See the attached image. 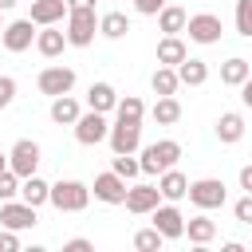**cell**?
Listing matches in <instances>:
<instances>
[{"instance_id":"1","label":"cell","mask_w":252,"mask_h":252,"mask_svg":"<svg viewBox=\"0 0 252 252\" xmlns=\"http://www.w3.org/2000/svg\"><path fill=\"white\" fill-rule=\"evenodd\" d=\"M98 32V16L94 8H71L67 12V43L71 47H91Z\"/></svg>"},{"instance_id":"2","label":"cell","mask_w":252,"mask_h":252,"mask_svg":"<svg viewBox=\"0 0 252 252\" xmlns=\"http://www.w3.org/2000/svg\"><path fill=\"white\" fill-rule=\"evenodd\" d=\"M177 158H181V146H177L173 138H161V142L146 146L138 161H142V173H161V169H173Z\"/></svg>"},{"instance_id":"3","label":"cell","mask_w":252,"mask_h":252,"mask_svg":"<svg viewBox=\"0 0 252 252\" xmlns=\"http://www.w3.org/2000/svg\"><path fill=\"white\" fill-rule=\"evenodd\" d=\"M51 205L59 213H83L91 205V189L83 181H55L51 185Z\"/></svg>"},{"instance_id":"4","label":"cell","mask_w":252,"mask_h":252,"mask_svg":"<svg viewBox=\"0 0 252 252\" xmlns=\"http://www.w3.org/2000/svg\"><path fill=\"white\" fill-rule=\"evenodd\" d=\"M189 201H193L197 209H220V205L228 201V193H224V181H217V177L189 181Z\"/></svg>"},{"instance_id":"5","label":"cell","mask_w":252,"mask_h":252,"mask_svg":"<svg viewBox=\"0 0 252 252\" xmlns=\"http://www.w3.org/2000/svg\"><path fill=\"white\" fill-rule=\"evenodd\" d=\"M35 20L28 16V20H12V24H4V32H0V39H4V47L12 51V55H20V51H28L32 43H35Z\"/></svg>"},{"instance_id":"6","label":"cell","mask_w":252,"mask_h":252,"mask_svg":"<svg viewBox=\"0 0 252 252\" xmlns=\"http://www.w3.org/2000/svg\"><path fill=\"white\" fill-rule=\"evenodd\" d=\"M35 83H39V91H43V94L59 98V94H71V87H75V71H71V67H63V63H59V67H43Z\"/></svg>"},{"instance_id":"7","label":"cell","mask_w":252,"mask_h":252,"mask_svg":"<svg viewBox=\"0 0 252 252\" xmlns=\"http://www.w3.org/2000/svg\"><path fill=\"white\" fill-rule=\"evenodd\" d=\"M75 138H79L83 146H98L102 138H110V126H106L102 110H87V114H79V122H75Z\"/></svg>"},{"instance_id":"8","label":"cell","mask_w":252,"mask_h":252,"mask_svg":"<svg viewBox=\"0 0 252 252\" xmlns=\"http://www.w3.org/2000/svg\"><path fill=\"white\" fill-rule=\"evenodd\" d=\"M185 32H189L193 43H217L224 28H220V16H213V12H197V16H189Z\"/></svg>"},{"instance_id":"9","label":"cell","mask_w":252,"mask_h":252,"mask_svg":"<svg viewBox=\"0 0 252 252\" xmlns=\"http://www.w3.org/2000/svg\"><path fill=\"white\" fill-rule=\"evenodd\" d=\"M138 146H142V122L118 118V122L110 126V150H114V154H134Z\"/></svg>"},{"instance_id":"10","label":"cell","mask_w":252,"mask_h":252,"mask_svg":"<svg viewBox=\"0 0 252 252\" xmlns=\"http://www.w3.org/2000/svg\"><path fill=\"white\" fill-rule=\"evenodd\" d=\"M35 165H39V146L28 142V138H20V142L8 150V169H16L20 177H32Z\"/></svg>"},{"instance_id":"11","label":"cell","mask_w":252,"mask_h":252,"mask_svg":"<svg viewBox=\"0 0 252 252\" xmlns=\"http://www.w3.org/2000/svg\"><path fill=\"white\" fill-rule=\"evenodd\" d=\"M126 177H118L114 169L110 173H98L94 177V197L102 201V205H126Z\"/></svg>"},{"instance_id":"12","label":"cell","mask_w":252,"mask_h":252,"mask_svg":"<svg viewBox=\"0 0 252 252\" xmlns=\"http://www.w3.org/2000/svg\"><path fill=\"white\" fill-rule=\"evenodd\" d=\"M0 224L4 228H32L35 224V205H28V201H4L0 205Z\"/></svg>"},{"instance_id":"13","label":"cell","mask_w":252,"mask_h":252,"mask_svg":"<svg viewBox=\"0 0 252 252\" xmlns=\"http://www.w3.org/2000/svg\"><path fill=\"white\" fill-rule=\"evenodd\" d=\"M158 205H161V189L158 185H130L126 189V209L130 213L142 217V213H154Z\"/></svg>"},{"instance_id":"14","label":"cell","mask_w":252,"mask_h":252,"mask_svg":"<svg viewBox=\"0 0 252 252\" xmlns=\"http://www.w3.org/2000/svg\"><path fill=\"white\" fill-rule=\"evenodd\" d=\"M150 217H154V228H158L165 240H177V236H185V217H181L173 205H158Z\"/></svg>"},{"instance_id":"15","label":"cell","mask_w":252,"mask_h":252,"mask_svg":"<svg viewBox=\"0 0 252 252\" xmlns=\"http://www.w3.org/2000/svg\"><path fill=\"white\" fill-rule=\"evenodd\" d=\"M158 189H161V201H181V197H189V177L181 169H161Z\"/></svg>"},{"instance_id":"16","label":"cell","mask_w":252,"mask_h":252,"mask_svg":"<svg viewBox=\"0 0 252 252\" xmlns=\"http://www.w3.org/2000/svg\"><path fill=\"white\" fill-rule=\"evenodd\" d=\"M67 12H71V4H67V0H32V20H35L39 28L59 24Z\"/></svg>"},{"instance_id":"17","label":"cell","mask_w":252,"mask_h":252,"mask_svg":"<svg viewBox=\"0 0 252 252\" xmlns=\"http://www.w3.org/2000/svg\"><path fill=\"white\" fill-rule=\"evenodd\" d=\"M63 47H67V32H59L55 24H47V28L35 35V51H39L43 59H55V55H63Z\"/></svg>"},{"instance_id":"18","label":"cell","mask_w":252,"mask_h":252,"mask_svg":"<svg viewBox=\"0 0 252 252\" xmlns=\"http://www.w3.org/2000/svg\"><path fill=\"white\" fill-rule=\"evenodd\" d=\"M185 24H189V12H185V8H177V4H165V8L158 12V28H161L165 35L185 32Z\"/></svg>"},{"instance_id":"19","label":"cell","mask_w":252,"mask_h":252,"mask_svg":"<svg viewBox=\"0 0 252 252\" xmlns=\"http://www.w3.org/2000/svg\"><path fill=\"white\" fill-rule=\"evenodd\" d=\"M177 79H181L185 87H201V83L209 79V63H205V59H189V55H185V59L177 63Z\"/></svg>"},{"instance_id":"20","label":"cell","mask_w":252,"mask_h":252,"mask_svg":"<svg viewBox=\"0 0 252 252\" xmlns=\"http://www.w3.org/2000/svg\"><path fill=\"white\" fill-rule=\"evenodd\" d=\"M248 75H252V63L240 59V55H232V59L220 63V83H224V87H240Z\"/></svg>"},{"instance_id":"21","label":"cell","mask_w":252,"mask_h":252,"mask_svg":"<svg viewBox=\"0 0 252 252\" xmlns=\"http://www.w3.org/2000/svg\"><path fill=\"white\" fill-rule=\"evenodd\" d=\"M87 106L91 110H114L118 106V94H114V87L110 83H91V91H87Z\"/></svg>"},{"instance_id":"22","label":"cell","mask_w":252,"mask_h":252,"mask_svg":"<svg viewBox=\"0 0 252 252\" xmlns=\"http://www.w3.org/2000/svg\"><path fill=\"white\" fill-rule=\"evenodd\" d=\"M79 102L71 98V94H59V98H51V122H59V126H75L79 122Z\"/></svg>"},{"instance_id":"23","label":"cell","mask_w":252,"mask_h":252,"mask_svg":"<svg viewBox=\"0 0 252 252\" xmlns=\"http://www.w3.org/2000/svg\"><path fill=\"white\" fill-rule=\"evenodd\" d=\"M150 114H154V122H158V126H173V122L181 118V102H177L173 94H158V102H154V110H150Z\"/></svg>"},{"instance_id":"24","label":"cell","mask_w":252,"mask_h":252,"mask_svg":"<svg viewBox=\"0 0 252 252\" xmlns=\"http://www.w3.org/2000/svg\"><path fill=\"white\" fill-rule=\"evenodd\" d=\"M20 197H24L28 205H35V209H39L43 201H51V185H47V181H39V177L32 173V177H24V181H20Z\"/></svg>"},{"instance_id":"25","label":"cell","mask_w":252,"mask_h":252,"mask_svg":"<svg viewBox=\"0 0 252 252\" xmlns=\"http://www.w3.org/2000/svg\"><path fill=\"white\" fill-rule=\"evenodd\" d=\"M185 236H189L197 248H205V244L217 236V220H209V217H193V220H185Z\"/></svg>"},{"instance_id":"26","label":"cell","mask_w":252,"mask_h":252,"mask_svg":"<svg viewBox=\"0 0 252 252\" xmlns=\"http://www.w3.org/2000/svg\"><path fill=\"white\" fill-rule=\"evenodd\" d=\"M217 138H220L224 146L240 142V138H244V118H240V114H220V118H217Z\"/></svg>"},{"instance_id":"27","label":"cell","mask_w":252,"mask_h":252,"mask_svg":"<svg viewBox=\"0 0 252 252\" xmlns=\"http://www.w3.org/2000/svg\"><path fill=\"white\" fill-rule=\"evenodd\" d=\"M98 32H102L106 39H122V35L130 32L126 12H106V16H98Z\"/></svg>"},{"instance_id":"28","label":"cell","mask_w":252,"mask_h":252,"mask_svg":"<svg viewBox=\"0 0 252 252\" xmlns=\"http://www.w3.org/2000/svg\"><path fill=\"white\" fill-rule=\"evenodd\" d=\"M185 55H189V51H185V43H181L177 35H165V39L158 43V63H165V67H177Z\"/></svg>"},{"instance_id":"29","label":"cell","mask_w":252,"mask_h":252,"mask_svg":"<svg viewBox=\"0 0 252 252\" xmlns=\"http://www.w3.org/2000/svg\"><path fill=\"white\" fill-rule=\"evenodd\" d=\"M150 83H154V94H177V87H181L177 67H165V63L154 71V79H150Z\"/></svg>"},{"instance_id":"30","label":"cell","mask_w":252,"mask_h":252,"mask_svg":"<svg viewBox=\"0 0 252 252\" xmlns=\"http://www.w3.org/2000/svg\"><path fill=\"white\" fill-rule=\"evenodd\" d=\"M118 118H126V122H142V114H146V106H142V98L138 94H126V98H118Z\"/></svg>"},{"instance_id":"31","label":"cell","mask_w":252,"mask_h":252,"mask_svg":"<svg viewBox=\"0 0 252 252\" xmlns=\"http://www.w3.org/2000/svg\"><path fill=\"white\" fill-rule=\"evenodd\" d=\"M110 169H114L118 177H126V181H130V177H138V173H142V161H138L134 154H114V165H110Z\"/></svg>"},{"instance_id":"32","label":"cell","mask_w":252,"mask_h":252,"mask_svg":"<svg viewBox=\"0 0 252 252\" xmlns=\"http://www.w3.org/2000/svg\"><path fill=\"white\" fill-rule=\"evenodd\" d=\"M165 244V236L158 232V228H142V232H134V248L138 252H158Z\"/></svg>"},{"instance_id":"33","label":"cell","mask_w":252,"mask_h":252,"mask_svg":"<svg viewBox=\"0 0 252 252\" xmlns=\"http://www.w3.org/2000/svg\"><path fill=\"white\" fill-rule=\"evenodd\" d=\"M236 32L252 39V0H236Z\"/></svg>"},{"instance_id":"34","label":"cell","mask_w":252,"mask_h":252,"mask_svg":"<svg viewBox=\"0 0 252 252\" xmlns=\"http://www.w3.org/2000/svg\"><path fill=\"white\" fill-rule=\"evenodd\" d=\"M20 181H24V177H20L16 169H4V173H0V201H12V197L20 193Z\"/></svg>"},{"instance_id":"35","label":"cell","mask_w":252,"mask_h":252,"mask_svg":"<svg viewBox=\"0 0 252 252\" xmlns=\"http://www.w3.org/2000/svg\"><path fill=\"white\" fill-rule=\"evenodd\" d=\"M232 217H236L240 224H252V193H244V197L232 205Z\"/></svg>"},{"instance_id":"36","label":"cell","mask_w":252,"mask_h":252,"mask_svg":"<svg viewBox=\"0 0 252 252\" xmlns=\"http://www.w3.org/2000/svg\"><path fill=\"white\" fill-rule=\"evenodd\" d=\"M12 98H16V79L0 75V110H4V106H12Z\"/></svg>"},{"instance_id":"37","label":"cell","mask_w":252,"mask_h":252,"mask_svg":"<svg viewBox=\"0 0 252 252\" xmlns=\"http://www.w3.org/2000/svg\"><path fill=\"white\" fill-rule=\"evenodd\" d=\"M165 4H169V0H134V8H138L142 16H158Z\"/></svg>"},{"instance_id":"38","label":"cell","mask_w":252,"mask_h":252,"mask_svg":"<svg viewBox=\"0 0 252 252\" xmlns=\"http://www.w3.org/2000/svg\"><path fill=\"white\" fill-rule=\"evenodd\" d=\"M16 248H20L16 228H4V232H0V252H16Z\"/></svg>"},{"instance_id":"39","label":"cell","mask_w":252,"mask_h":252,"mask_svg":"<svg viewBox=\"0 0 252 252\" xmlns=\"http://www.w3.org/2000/svg\"><path fill=\"white\" fill-rule=\"evenodd\" d=\"M240 102H244V106L252 110V75H248V79L240 83Z\"/></svg>"},{"instance_id":"40","label":"cell","mask_w":252,"mask_h":252,"mask_svg":"<svg viewBox=\"0 0 252 252\" xmlns=\"http://www.w3.org/2000/svg\"><path fill=\"white\" fill-rule=\"evenodd\" d=\"M63 248H67V252H87V248H91V240H83V236H75V240H67Z\"/></svg>"},{"instance_id":"41","label":"cell","mask_w":252,"mask_h":252,"mask_svg":"<svg viewBox=\"0 0 252 252\" xmlns=\"http://www.w3.org/2000/svg\"><path fill=\"white\" fill-rule=\"evenodd\" d=\"M240 189H244V193H252V161L240 169Z\"/></svg>"},{"instance_id":"42","label":"cell","mask_w":252,"mask_h":252,"mask_svg":"<svg viewBox=\"0 0 252 252\" xmlns=\"http://www.w3.org/2000/svg\"><path fill=\"white\" fill-rule=\"evenodd\" d=\"M71 8H94V0H67Z\"/></svg>"},{"instance_id":"43","label":"cell","mask_w":252,"mask_h":252,"mask_svg":"<svg viewBox=\"0 0 252 252\" xmlns=\"http://www.w3.org/2000/svg\"><path fill=\"white\" fill-rule=\"evenodd\" d=\"M0 8H4V12H8V8H16V0H0Z\"/></svg>"},{"instance_id":"44","label":"cell","mask_w":252,"mask_h":252,"mask_svg":"<svg viewBox=\"0 0 252 252\" xmlns=\"http://www.w3.org/2000/svg\"><path fill=\"white\" fill-rule=\"evenodd\" d=\"M4 169H8V154H0V173H4Z\"/></svg>"},{"instance_id":"45","label":"cell","mask_w":252,"mask_h":252,"mask_svg":"<svg viewBox=\"0 0 252 252\" xmlns=\"http://www.w3.org/2000/svg\"><path fill=\"white\" fill-rule=\"evenodd\" d=\"M0 12H4V8H0ZM0 32H4V24H0Z\"/></svg>"}]
</instances>
